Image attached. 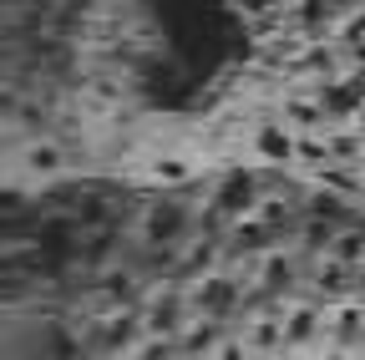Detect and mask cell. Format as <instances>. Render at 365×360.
Listing matches in <instances>:
<instances>
[{
	"mask_svg": "<svg viewBox=\"0 0 365 360\" xmlns=\"http://www.w3.org/2000/svg\"><path fill=\"white\" fill-rule=\"evenodd\" d=\"M188 234H193V213H188V203H178V198H168V203L148 208V213H143V223H137V244L153 249V254H163V249L182 244Z\"/></svg>",
	"mask_w": 365,
	"mask_h": 360,
	"instance_id": "1",
	"label": "cell"
},
{
	"mask_svg": "<svg viewBox=\"0 0 365 360\" xmlns=\"http://www.w3.org/2000/svg\"><path fill=\"white\" fill-rule=\"evenodd\" d=\"M254 168H299V132L284 117H269L249 132Z\"/></svg>",
	"mask_w": 365,
	"mask_h": 360,
	"instance_id": "2",
	"label": "cell"
},
{
	"mask_svg": "<svg viewBox=\"0 0 365 360\" xmlns=\"http://www.w3.org/2000/svg\"><path fill=\"white\" fill-rule=\"evenodd\" d=\"M228 335H223V320L218 314H198V320H188L178 330V360H213V350L223 345Z\"/></svg>",
	"mask_w": 365,
	"mask_h": 360,
	"instance_id": "3",
	"label": "cell"
},
{
	"mask_svg": "<svg viewBox=\"0 0 365 360\" xmlns=\"http://www.w3.org/2000/svg\"><path fill=\"white\" fill-rule=\"evenodd\" d=\"M188 299H193L198 314H218V320H223V314L239 304V279H234V274H203Z\"/></svg>",
	"mask_w": 365,
	"mask_h": 360,
	"instance_id": "4",
	"label": "cell"
},
{
	"mask_svg": "<svg viewBox=\"0 0 365 360\" xmlns=\"http://www.w3.org/2000/svg\"><path fill=\"white\" fill-rule=\"evenodd\" d=\"M188 309H193V299H188V294H173V289H163V294L148 304L143 325H148V335H178L182 325H188Z\"/></svg>",
	"mask_w": 365,
	"mask_h": 360,
	"instance_id": "5",
	"label": "cell"
},
{
	"mask_svg": "<svg viewBox=\"0 0 365 360\" xmlns=\"http://www.w3.org/2000/svg\"><path fill=\"white\" fill-rule=\"evenodd\" d=\"M299 279V259L289 249H264L259 254V294H289Z\"/></svg>",
	"mask_w": 365,
	"mask_h": 360,
	"instance_id": "6",
	"label": "cell"
},
{
	"mask_svg": "<svg viewBox=\"0 0 365 360\" xmlns=\"http://www.w3.org/2000/svg\"><path fill=\"white\" fill-rule=\"evenodd\" d=\"M319 330H325V314H319L314 304H294V309L284 314V340H289V345H309Z\"/></svg>",
	"mask_w": 365,
	"mask_h": 360,
	"instance_id": "7",
	"label": "cell"
},
{
	"mask_svg": "<svg viewBox=\"0 0 365 360\" xmlns=\"http://www.w3.org/2000/svg\"><path fill=\"white\" fill-rule=\"evenodd\" d=\"M153 178H158V183H168V188H182V183H193V178H198V168H193L188 158H158V163H153Z\"/></svg>",
	"mask_w": 365,
	"mask_h": 360,
	"instance_id": "8",
	"label": "cell"
},
{
	"mask_svg": "<svg viewBox=\"0 0 365 360\" xmlns=\"http://www.w3.org/2000/svg\"><path fill=\"white\" fill-rule=\"evenodd\" d=\"M330 254L360 269V264H365V229H340V234H335V244H330Z\"/></svg>",
	"mask_w": 365,
	"mask_h": 360,
	"instance_id": "9",
	"label": "cell"
},
{
	"mask_svg": "<svg viewBox=\"0 0 365 360\" xmlns=\"http://www.w3.org/2000/svg\"><path fill=\"white\" fill-rule=\"evenodd\" d=\"M132 360H178V345L168 340V335H148L143 345H137V355Z\"/></svg>",
	"mask_w": 365,
	"mask_h": 360,
	"instance_id": "10",
	"label": "cell"
},
{
	"mask_svg": "<svg viewBox=\"0 0 365 360\" xmlns=\"http://www.w3.org/2000/svg\"><path fill=\"white\" fill-rule=\"evenodd\" d=\"M213 360H254V350H249V340H244V335H228V340L213 350Z\"/></svg>",
	"mask_w": 365,
	"mask_h": 360,
	"instance_id": "11",
	"label": "cell"
},
{
	"mask_svg": "<svg viewBox=\"0 0 365 360\" xmlns=\"http://www.w3.org/2000/svg\"><path fill=\"white\" fill-rule=\"evenodd\" d=\"M360 289H365V264H360Z\"/></svg>",
	"mask_w": 365,
	"mask_h": 360,
	"instance_id": "12",
	"label": "cell"
},
{
	"mask_svg": "<svg viewBox=\"0 0 365 360\" xmlns=\"http://www.w3.org/2000/svg\"><path fill=\"white\" fill-rule=\"evenodd\" d=\"M340 360H365V355H340Z\"/></svg>",
	"mask_w": 365,
	"mask_h": 360,
	"instance_id": "13",
	"label": "cell"
}]
</instances>
